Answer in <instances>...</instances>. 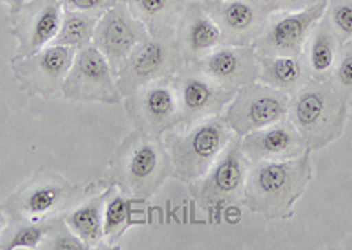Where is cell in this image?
Listing matches in <instances>:
<instances>
[{"instance_id":"obj_1","label":"cell","mask_w":352,"mask_h":250,"mask_svg":"<svg viewBox=\"0 0 352 250\" xmlns=\"http://www.w3.org/2000/svg\"><path fill=\"white\" fill-rule=\"evenodd\" d=\"M312 152L287 161L252 162L248 171L243 203L268 220H287L294 215V205L307 192L312 180Z\"/></svg>"},{"instance_id":"obj_2","label":"cell","mask_w":352,"mask_h":250,"mask_svg":"<svg viewBox=\"0 0 352 250\" xmlns=\"http://www.w3.org/2000/svg\"><path fill=\"white\" fill-rule=\"evenodd\" d=\"M169 178L173 166L162 137L132 130L116 146L108 162V185L116 187L132 201H148Z\"/></svg>"},{"instance_id":"obj_3","label":"cell","mask_w":352,"mask_h":250,"mask_svg":"<svg viewBox=\"0 0 352 250\" xmlns=\"http://www.w3.org/2000/svg\"><path fill=\"white\" fill-rule=\"evenodd\" d=\"M351 106L329 81L305 83L291 95L287 118L308 152H319L340 139Z\"/></svg>"},{"instance_id":"obj_4","label":"cell","mask_w":352,"mask_h":250,"mask_svg":"<svg viewBox=\"0 0 352 250\" xmlns=\"http://www.w3.org/2000/svg\"><path fill=\"white\" fill-rule=\"evenodd\" d=\"M232 137L234 133L222 115L166 133L162 141L171 157L173 178L187 185L197 182L212 170Z\"/></svg>"},{"instance_id":"obj_5","label":"cell","mask_w":352,"mask_h":250,"mask_svg":"<svg viewBox=\"0 0 352 250\" xmlns=\"http://www.w3.org/2000/svg\"><path fill=\"white\" fill-rule=\"evenodd\" d=\"M250 161L241 150L240 137L234 136L220 154L212 170L188 185V192L201 210L220 214L243 203Z\"/></svg>"},{"instance_id":"obj_6","label":"cell","mask_w":352,"mask_h":250,"mask_svg":"<svg viewBox=\"0 0 352 250\" xmlns=\"http://www.w3.org/2000/svg\"><path fill=\"white\" fill-rule=\"evenodd\" d=\"M83 199V189L74 185L53 171L39 173L23 183L4 203L6 214L11 220H52L64 217L74 205Z\"/></svg>"},{"instance_id":"obj_7","label":"cell","mask_w":352,"mask_h":250,"mask_svg":"<svg viewBox=\"0 0 352 250\" xmlns=\"http://www.w3.org/2000/svg\"><path fill=\"white\" fill-rule=\"evenodd\" d=\"M289 102V93L256 81L236 90L222 118L234 136L243 137L245 134L287 118Z\"/></svg>"},{"instance_id":"obj_8","label":"cell","mask_w":352,"mask_h":250,"mask_svg":"<svg viewBox=\"0 0 352 250\" xmlns=\"http://www.w3.org/2000/svg\"><path fill=\"white\" fill-rule=\"evenodd\" d=\"M60 93L74 102L118 104L124 101L111 65L94 45L78 49Z\"/></svg>"},{"instance_id":"obj_9","label":"cell","mask_w":352,"mask_h":250,"mask_svg":"<svg viewBox=\"0 0 352 250\" xmlns=\"http://www.w3.org/2000/svg\"><path fill=\"white\" fill-rule=\"evenodd\" d=\"M185 65L175 39H144L116 73V87L122 97L152 81L173 78Z\"/></svg>"},{"instance_id":"obj_10","label":"cell","mask_w":352,"mask_h":250,"mask_svg":"<svg viewBox=\"0 0 352 250\" xmlns=\"http://www.w3.org/2000/svg\"><path fill=\"white\" fill-rule=\"evenodd\" d=\"M124 106L132 127L148 136L162 137L180 127V109L173 78H164L141 87L124 97Z\"/></svg>"},{"instance_id":"obj_11","label":"cell","mask_w":352,"mask_h":250,"mask_svg":"<svg viewBox=\"0 0 352 250\" xmlns=\"http://www.w3.org/2000/svg\"><path fill=\"white\" fill-rule=\"evenodd\" d=\"M328 0H317L316 4L296 11L272 12L264 30L254 48L259 55H303L305 43L314 27L324 16Z\"/></svg>"},{"instance_id":"obj_12","label":"cell","mask_w":352,"mask_h":250,"mask_svg":"<svg viewBox=\"0 0 352 250\" xmlns=\"http://www.w3.org/2000/svg\"><path fill=\"white\" fill-rule=\"evenodd\" d=\"M173 85L180 109V127H188L206 118L224 113L236 90H229L203 74L194 65L185 64L173 76Z\"/></svg>"},{"instance_id":"obj_13","label":"cell","mask_w":352,"mask_h":250,"mask_svg":"<svg viewBox=\"0 0 352 250\" xmlns=\"http://www.w3.org/2000/svg\"><path fill=\"white\" fill-rule=\"evenodd\" d=\"M76 52L65 46L48 45L39 52L11 62L18 85L32 97L52 99L60 93Z\"/></svg>"},{"instance_id":"obj_14","label":"cell","mask_w":352,"mask_h":250,"mask_svg":"<svg viewBox=\"0 0 352 250\" xmlns=\"http://www.w3.org/2000/svg\"><path fill=\"white\" fill-rule=\"evenodd\" d=\"M148 37L150 34L144 25L120 0L99 16L92 45L104 55L116 76L131 53Z\"/></svg>"},{"instance_id":"obj_15","label":"cell","mask_w":352,"mask_h":250,"mask_svg":"<svg viewBox=\"0 0 352 250\" xmlns=\"http://www.w3.org/2000/svg\"><path fill=\"white\" fill-rule=\"evenodd\" d=\"M64 8L58 0H28L14 14L12 37L18 41L16 58H23L52 45L62 23Z\"/></svg>"},{"instance_id":"obj_16","label":"cell","mask_w":352,"mask_h":250,"mask_svg":"<svg viewBox=\"0 0 352 250\" xmlns=\"http://www.w3.org/2000/svg\"><path fill=\"white\" fill-rule=\"evenodd\" d=\"M204 9L222 30L224 45H254L272 12L259 0H208Z\"/></svg>"},{"instance_id":"obj_17","label":"cell","mask_w":352,"mask_h":250,"mask_svg":"<svg viewBox=\"0 0 352 250\" xmlns=\"http://www.w3.org/2000/svg\"><path fill=\"white\" fill-rule=\"evenodd\" d=\"M190 65L229 90H240L259 81V53L252 45H220Z\"/></svg>"},{"instance_id":"obj_18","label":"cell","mask_w":352,"mask_h":250,"mask_svg":"<svg viewBox=\"0 0 352 250\" xmlns=\"http://www.w3.org/2000/svg\"><path fill=\"white\" fill-rule=\"evenodd\" d=\"M175 43L185 64L199 60L206 53L224 45L222 30L210 16L201 0H190L175 34Z\"/></svg>"},{"instance_id":"obj_19","label":"cell","mask_w":352,"mask_h":250,"mask_svg":"<svg viewBox=\"0 0 352 250\" xmlns=\"http://www.w3.org/2000/svg\"><path fill=\"white\" fill-rule=\"evenodd\" d=\"M240 143L250 164L266 161H287V159L300 157L305 152H308L289 118L245 134L243 137H240Z\"/></svg>"},{"instance_id":"obj_20","label":"cell","mask_w":352,"mask_h":250,"mask_svg":"<svg viewBox=\"0 0 352 250\" xmlns=\"http://www.w3.org/2000/svg\"><path fill=\"white\" fill-rule=\"evenodd\" d=\"M340 37L331 29L328 18L322 16L314 27L303 48V60L308 76L314 81H329L342 49Z\"/></svg>"},{"instance_id":"obj_21","label":"cell","mask_w":352,"mask_h":250,"mask_svg":"<svg viewBox=\"0 0 352 250\" xmlns=\"http://www.w3.org/2000/svg\"><path fill=\"white\" fill-rule=\"evenodd\" d=\"M144 25L150 37L175 39L176 29L190 0H122Z\"/></svg>"},{"instance_id":"obj_22","label":"cell","mask_w":352,"mask_h":250,"mask_svg":"<svg viewBox=\"0 0 352 250\" xmlns=\"http://www.w3.org/2000/svg\"><path fill=\"white\" fill-rule=\"evenodd\" d=\"M111 187H106L100 194L92 198L81 199L69 212L64 220L74 233L83 240L87 249H104V206Z\"/></svg>"},{"instance_id":"obj_23","label":"cell","mask_w":352,"mask_h":250,"mask_svg":"<svg viewBox=\"0 0 352 250\" xmlns=\"http://www.w3.org/2000/svg\"><path fill=\"white\" fill-rule=\"evenodd\" d=\"M259 81L292 95L310 81L303 57L294 55H259Z\"/></svg>"},{"instance_id":"obj_24","label":"cell","mask_w":352,"mask_h":250,"mask_svg":"<svg viewBox=\"0 0 352 250\" xmlns=\"http://www.w3.org/2000/svg\"><path fill=\"white\" fill-rule=\"evenodd\" d=\"M97 21H99V16H96V14L64 9L60 29H58V34H56L52 45L65 46V48H71L74 52L87 48V46L92 45Z\"/></svg>"},{"instance_id":"obj_25","label":"cell","mask_w":352,"mask_h":250,"mask_svg":"<svg viewBox=\"0 0 352 250\" xmlns=\"http://www.w3.org/2000/svg\"><path fill=\"white\" fill-rule=\"evenodd\" d=\"M111 187L104 206V247L118 245L132 222V199L122 194L116 187Z\"/></svg>"},{"instance_id":"obj_26","label":"cell","mask_w":352,"mask_h":250,"mask_svg":"<svg viewBox=\"0 0 352 250\" xmlns=\"http://www.w3.org/2000/svg\"><path fill=\"white\" fill-rule=\"evenodd\" d=\"M52 220H11L0 236V250L41 249V243L46 238Z\"/></svg>"},{"instance_id":"obj_27","label":"cell","mask_w":352,"mask_h":250,"mask_svg":"<svg viewBox=\"0 0 352 250\" xmlns=\"http://www.w3.org/2000/svg\"><path fill=\"white\" fill-rule=\"evenodd\" d=\"M43 250H88L83 240L78 236L71 227L67 226V222L64 217L53 218L52 227H50L46 238L41 243Z\"/></svg>"},{"instance_id":"obj_28","label":"cell","mask_w":352,"mask_h":250,"mask_svg":"<svg viewBox=\"0 0 352 250\" xmlns=\"http://www.w3.org/2000/svg\"><path fill=\"white\" fill-rule=\"evenodd\" d=\"M333 89L344 97L349 106L352 104V39L342 45L340 57L336 60L333 74L329 78Z\"/></svg>"},{"instance_id":"obj_29","label":"cell","mask_w":352,"mask_h":250,"mask_svg":"<svg viewBox=\"0 0 352 250\" xmlns=\"http://www.w3.org/2000/svg\"><path fill=\"white\" fill-rule=\"evenodd\" d=\"M324 16L342 43L352 39V0H328Z\"/></svg>"},{"instance_id":"obj_30","label":"cell","mask_w":352,"mask_h":250,"mask_svg":"<svg viewBox=\"0 0 352 250\" xmlns=\"http://www.w3.org/2000/svg\"><path fill=\"white\" fill-rule=\"evenodd\" d=\"M64 9H72V11H81V12H90L100 16L102 12L111 9L113 5L118 4L120 0H58Z\"/></svg>"},{"instance_id":"obj_31","label":"cell","mask_w":352,"mask_h":250,"mask_svg":"<svg viewBox=\"0 0 352 250\" xmlns=\"http://www.w3.org/2000/svg\"><path fill=\"white\" fill-rule=\"evenodd\" d=\"M270 12L276 11H296V9L308 8L316 4L317 0H259Z\"/></svg>"},{"instance_id":"obj_32","label":"cell","mask_w":352,"mask_h":250,"mask_svg":"<svg viewBox=\"0 0 352 250\" xmlns=\"http://www.w3.org/2000/svg\"><path fill=\"white\" fill-rule=\"evenodd\" d=\"M0 2L9 8V16H14V14L23 8V4L27 2V0H0Z\"/></svg>"},{"instance_id":"obj_33","label":"cell","mask_w":352,"mask_h":250,"mask_svg":"<svg viewBox=\"0 0 352 250\" xmlns=\"http://www.w3.org/2000/svg\"><path fill=\"white\" fill-rule=\"evenodd\" d=\"M8 224H9V217H8V214H6L4 205L0 203V236H2V233L6 231Z\"/></svg>"},{"instance_id":"obj_34","label":"cell","mask_w":352,"mask_h":250,"mask_svg":"<svg viewBox=\"0 0 352 250\" xmlns=\"http://www.w3.org/2000/svg\"><path fill=\"white\" fill-rule=\"evenodd\" d=\"M340 249H352V236H349L347 240H344V243H340Z\"/></svg>"},{"instance_id":"obj_35","label":"cell","mask_w":352,"mask_h":250,"mask_svg":"<svg viewBox=\"0 0 352 250\" xmlns=\"http://www.w3.org/2000/svg\"><path fill=\"white\" fill-rule=\"evenodd\" d=\"M201 2H208V0H201Z\"/></svg>"},{"instance_id":"obj_36","label":"cell","mask_w":352,"mask_h":250,"mask_svg":"<svg viewBox=\"0 0 352 250\" xmlns=\"http://www.w3.org/2000/svg\"><path fill=\"white\" fill-rule=\"evenodd\" d=\"M351 109H352V104H351Z\"/></svg>"}]
</instances>
